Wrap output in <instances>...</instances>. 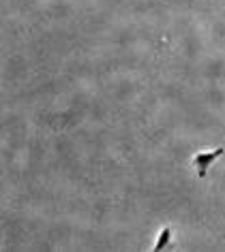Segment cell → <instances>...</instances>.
<instances>
[{
	"instance_id": "2",
	"label": "cell",
	"mask_w": 225,
	"mask_h": 252,
	"mask_svg": "<svg viewBox=\"0 0 225 252\" xmlns=\"http://www.w3.org/2000/svg\"><path fill=\"white\" fill-rule=\"evenodd\" d=\"M170 242H172V229L170 226H163V229L159 231V235H157V242H154V246H152V250H165L167 246H170Z\"/></svg>"
},
{
	"instance_id": "1",
	"label": "cell",
	"mask_w": 225,
	"mask_h": 252,
	"mask_svg": "<svg viewBox=\"0 0 225 252\" xmlns=\"http://www.w3.org/2000/svg\"><path fill=\"white\" fill-rule=\"evenodd\" d=\"M225 154V148H215V150H206V152H197L195 156L191 158L193 162V169H195V175L199 180H204L206 175H208L210 167L215 165V162L221 158Z\"/></svg>"
}]
</instances>
